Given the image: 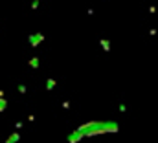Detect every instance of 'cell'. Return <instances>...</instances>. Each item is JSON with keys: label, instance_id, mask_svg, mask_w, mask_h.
<instances>
[{"label": "cell", "instance_id": "obj_1", "mask_svg": "<svg viewBox=\"0 0 158 143\" xmlns=\"http://www.w3.org/2000/svg\"><path fill=\"white\" fill-rule=\"evenodd\" d=\"M77 132L83 138L105 134V132H118V123H114V121H90V123L81 125Z\"/></svg>", "mask_w": 158, "mask_h": 143}, {"label": "cell", "instance_id": "obj_2", "mask_svg": "<svg viewBox=\"0 0 158 143\" xmlns=\"http://www.w3.org/2000/svg\"><path fill=\"white\" fill-rule=\"evenodd\" d=\"M42 39H44V37H42V33H35V35L30 37V44H31V46H37L39 42H42Z\"/></svg>", "mask_w": 158, "mask_h": 143}, {"label": "cell", "instance_id": "obj_3", "mask_svg": "<svg viewBox=\"0 0 158 143\" xmlns=\"http://www.w3.org/2000/svg\"><path fill=\"white\" fill-rule=\"evenodd\" d=\"M55 86V81L53 79H48V83H46V90H52Z\"/></svg>", "mask_w": 158, "mask_h": 143}, {"label": "cell", "instance_id": "obj_4", "mask_svg": "<svg viewBox=\"0 0 158 143\" xmlns=\"http://www.w3.org/2000/svg\"><path fill=\"white\" fill-rule=\"evenodd\" d=\"M30 64H31V68H37V66H39V59H37V57H33V59L30 61Z\"/></svg>", "mask_w": 158, "mask_h": 143}, {"label": "cell", "instance_id": "obj_5", "mask_svg": "<svg viewBox=\"0 0 158 143\" xmlns=\"http://www.w3.org/2000/svg\"><path fill=\"white\" fill-rule=\"evenodd\" d=\"M6 105H7V101L0 97V112H4V108H6Z\"/></svg>", "mask_w": 158, "mask_h": 143}, {"label": "cell", "instance_id": "obj_6", "mask_svg": "<svg viewBox=\"0 0 158 143\" xmlns=\"http://www.w3.org/2000/svg\"><path fill=\"white\" fill-rule=\"evenodd\" d=\"M101 44H103V48H105V50H109V42H107V40H101Z\"/></svg>", "mask_w": 158, "mask_h": 143}, {"label": "cell", "instance_id": "obj_7", "mask_svg": "<svg viewBox=\"0 0 158 143\" xmlns=\"http://www.w3.org/2000/svg\"><path fill=\"white\" fill-rule=\"evenodd\" d=\"M6 143H7V141H6Z\"/></svg>", "mask_w": 158, "mask_h": 143}]
</instances>
